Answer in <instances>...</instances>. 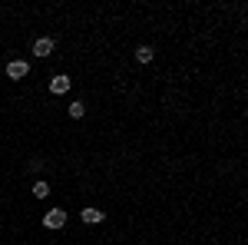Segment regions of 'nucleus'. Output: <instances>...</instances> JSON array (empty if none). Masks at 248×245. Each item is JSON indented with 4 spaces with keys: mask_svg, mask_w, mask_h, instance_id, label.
Instances as JSON below:
<instances>
[{
    "mask_svg": "<svg viewBox=\"0 0 248 245\" xmlns=\"http://www.w3.org/2000/svg\"><path fill=\"white\" fill-rule=\"evenodd\" d=\"M27 73H30V63H27V60H10V63H7V76H10V80H23Z\"/></svg>",
    "mask_w": 248,
    "mask_h": 245,
    "instance_id": "obj_3",
    "label": "nucleus"
},
{
    "mask_svg": "<svg viewBox=\"0 0 248 245\" xmlns=\"http://www.w3.org/2000/svg\"><path fill=\"white\" fill-rule=\"evenodd\" d=\"M53 37H40V40H33V57H40V60H46V57H53Z\"/></svg>",
    "mask_w": 248,
    "mask_h": 245,
    "instance_id": "obj_2",
    "label": "nucleus"
},
{
    "mask_svg": "<svg viewBox=\"0 0 248 245\" xmlns=\"http://www.w3.org/2000/svg\"><path fill=\"white\" fill-rule=\"evenodd\" d=\"M83 113H86V103H70V116H73V119H83Z\"/></svg>",
    "mask_w": 248,
    "mask_h": 245,
    "instance_id": "obj_8",
    "label": "nucleus"
},
{
    "mask_svg": "<svg viewBox=\"0 0 248 245\" xmlns=\"http://www.w3.org/2000/svg\"><path fill=\"white\" fill-rule=\"evenodd\" d=\"M33 196H37V199H46V196H50V182H46V179H37V182H33Z\"/></svg>",
    "mask_w": 248,
    "mask_h": 245,
    "instance_id": "obj_7",
    "label": "nucleus"
},
{
    "mask_svg": "<svg viewBox=\"0 0 248 245\" xmlns=\"http://www.w3.org/2000/svg\"><path fill=\"white\" fill-rule=\"evenodd\" d=\"M79 219H83L86 226H99V222L106 219V212H99V209H96V206H86V209H83V212H79Z\"/></svg>",
    "mask_w": 248,
    "mask_h": 245,
    "instance_id": "obj_5",
    "label": "nucleus"
},
{
    "mask_svg": "<svg viewBox=\"0 0 248 245\" xmlns=\"http://www.w3.org/2000/svg\"><path fill=\"white\" fill-rule=\"evenodd\" d=\"M63 226H66V209H50V212L43 215V229H53V232H57V229H63Z\"/></svg>",
    "mask_w": 248,
    "mask_h": 245,
    "instance_id": "obj_1",
    "label": "nucleus"
},
{
    "mask_svg": "<svg viewBox=\"0 0 248 245\" xmlns=\"http://www.w3.org/2000/svg\"><path fill=\"white\" fill-rule=\"evenodd\" d=\"M153 57H155V50L149 47V43H142V47H136V60H139V63H153Z\"/></svg>",
    "mask_w": 248,
    "mask_h": 245,
    "instance_id": "obj_6",
    "label": "nucleus"
},
{
    "mask_svg": "<svg viewBox=\"0 0 248 245\" xmlns=\"http://www.w3.org/2000/svg\"><path fill=\"white\" fill-rule=\"evenodd\" d=\"M70 83H73V80H70V76H66V73H57V76H53V80H50V93H57V96L70 93Z\"/></svg>",
    "mask_w": 248,
    "mask_h": 245,
    "instance_id": "obj_4",
    "label": "nucleus"
}]
</instances>
